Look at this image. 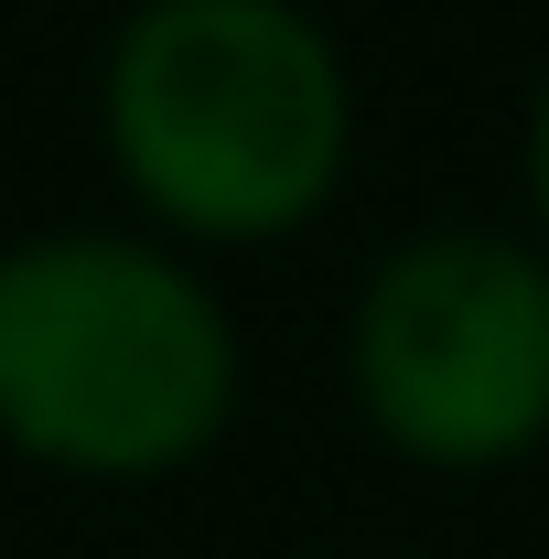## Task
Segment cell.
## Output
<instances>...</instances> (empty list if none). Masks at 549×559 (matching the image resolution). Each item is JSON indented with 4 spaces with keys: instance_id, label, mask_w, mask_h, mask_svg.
Returning a JSON list of instances; mask_svg holds the SVG:
<instances>
[{
    "instance_id": "7a4b0ae2",
    "label": "cell",
    "mask_w": 549,
    "mask_h": 559,
    "mask_svg": "<svg viewBox=\"0 0 549 559\" xmlns=\"http://www.w3.org/2000/svg\"><path fill=\"white\" fill-rule=\"evenodd\" d=\"M237 388H248V355L195 248L66 226L0 259V441L11 452L97 485L184 474L195 452L226 441Z\"/></svg>"
},
{
    "instance_id": "3957f363",
    "label": "cell",
    "mask_w": 549,
    "mask_h": 559,
    "mask_svg": "<svg viewBox=\"0 0 549 559\" xmlns=\"http://www.w3.org/2000/svg\"><path fill=\"white\" fill-rule=\"evenodd\" d=\"M355 419L420 474H506L549 441V248L442 215L377 248L344 301Z\"/></svg>"
},
{
    "instance_id": "277c9868",
    "label": "cell",
    "mask_w": 549,
    "mask_h": 559,
    "mask_svg": "<svg viewBox=\"0 0 549 559\" xmlns=\"http://www.w3.org/2000/svg\"><path fill=\"white\" fill-rule=\"evenodd\" d=\"M517 194H528V237L549 248V55L528 75V130H517Z\"/></svg>"
},
{
    "instance_id": "6da1fadb",
    "label": "cell",
    "mask_w": 549,
    "mask_h": 559,
    "mask_svg": "<svg viewBox=\"0 0 549 559\" xmlns=\"http://www.w3.org/2000/svg\"><path fill=\"white\" fill-rule=\"evenodd\" d=\"M97 130L173 248H280L355 173V66L313 0H140Z\"/></svg>"
}]
</instances>
